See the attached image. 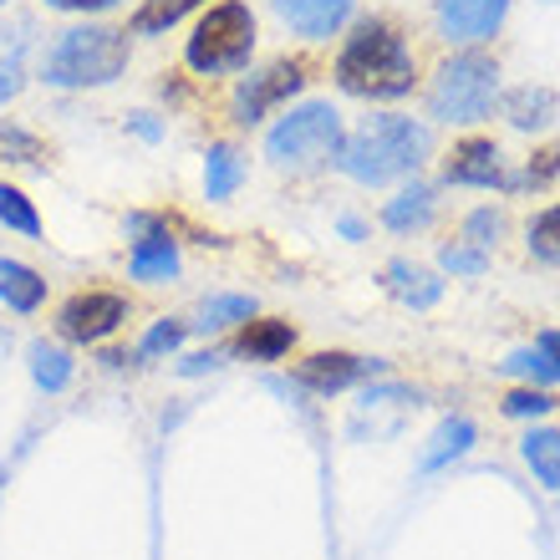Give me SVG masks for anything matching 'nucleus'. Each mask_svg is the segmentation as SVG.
I'll return each mask as SVG.
<instances>
[{"label": "nucleus", "instance_id": "nucleus-1", "mask_svg": "<svg viewBox=\"0 0 560 560\" xmlns=\"http://www.w3.org/2000/svg\"><path fill=\"white\" fill-rule=\"evenodd\" d=\"M337 88L347 97H368V103H398L418 88V57L402 42V31L383 15L357 21L352 36L337 51Z\"/></svg>", "mask_w": 560, "mask_h": 560}, {"label": "nucleus", "instance_id": "nucleus-2", "mask_svg": "<svg viewBox=\"0 0 560 560\" xmlns=\"http://www.w3.org/2000/svg\"><path fill=\"white\" fill-rule=\"evenodd\" d=\"M428 153H433V133L423 122L383 113V118H368L357 133H347L337 168L357 184H393V178L418 174Z\"/></svg>", "mask_w": 560, "mask_h": 560}, {"label": "nucleus", "instance_id": "nucleus-3", "mask_svg": "<svg viewBox=\"0 0 560 560\" xmlns=\"http://www.w3.org/2000/svg\"><path fill=\"white\" fill-rule=\"evenodd\" d=\"M128 57H133L128 31L103 26V21L72 26V31H61L57 42H51V51L42 57V82L57 92L113 88V82L128 72Z\"/></svg>", "mask_w": 560, "mask_h": 560}, {"label": "nucleus", "instance_id": "nucleus-4", "mask_svg": "<svg viewBox=\"0 0 560 560\" xmlns=\"http://www.w3.org/2000/svg\"><path fill=\"white\" fill-rule=\"evenodd\" d=\"M347 143V128H341V113L331 103H301L285 107L280 122L266 133V159L280 174H322L331 168Z\"/></svg>", "mask_w": 560, "mask_h": 560}, {"label": "nucleus", "instance_id": "nucleus-5", "mask_svg": "<svg viewBox=\"0 0 560 560\" xmlns=\"http://www.w3.org/2000/svg\"><path fill=\"white\" fill-rule=\"evenodd\" d=\"M260 26L245 0H209L194 36L184 42V61L199 77H240L255 57Z\"/></svg>", "mask_w": 560, "mask_h": 560}, {"label": "nucleus", "instance_id": "nucleus-6", "mask_svg": "<svg viewBox=\"0 0 560 560\" xmlns=\"http://www.w3.org/2000/svg\"><path fill=\"white\" fill-rule=\"evenodd\" d=\"M494 97H500V61L485 51H458L428 82V118L469 128L494 113Z\"/></svg>", "mask_w": 560, "mask_h": 560}, {"label": "nucleus", "instance_id": "nucleus-7", "mask_svg": "<svg viewBox=\"0 0 560 560\" xmlns=\"http://www.w3.org/2000/svg\"><path fill=\"white\" fill-rule=\"evenodd\" d=\"M133 306L118 291H77L57 306V337L72 347H103L107 337H118L128 326Z\"/></svg>", "mask_w": 560, "mask_h": 560}, {"label": "nucleus", "instance_id": "nucleus-8", "mask_svg": "<svg viewBox=\"0 0 560 560\" xmlns=\"http://www.w3.org/2000/svg\"><path fill=\"white\" fill-rule=\"evenodd\" d=\"M311 82V67L301 57H276L270 67L250 72L245 82L235 88V122L240 128H255V122H266L276 107H285L295 92Z\"/></svg>", "mask_w": 560, "mask_h": 560}, {"label": "nucleus", "instance_id": "nucleus-9", "mask_svg": "<svg viewBox=\"0 0 560 560\" xmlns=\"http://www.w3.org/2000/svg\"><path fill=\"white\" fill-rule=\"evenodd\" d=\"M128 235H133V250H128V276L143 280V285H163V280L178 276V240L168 230L163 214H128Z\"/></svg>", "mask_w": 560, "mask_h": 560}, {"label": "nucleus", "instance_id": "nucleus-10", "mask_svg": "<svg viewBox=\"0 0 560 560\" xmlns=\"http://www.w3.org/2000/svg\"><path fill=\"white\" fill-rule=\"evenodd\" d=\"M443 184H454V189H510L500 143L494 138H464V143H454L448 159H443Z\"/></svg>", "mask_w": 560, "mask_h": 560}, {"label": "nucleus", "instance_id": "nucleus-11", "mask_svg": "<svg viewBox=\"0 0 560 560\" xmlns=\"http://www.w3.org/2000/svg\"><path fill=\"white\" fill-rule=\"evenodd\" d=\"M383 372V362L377 357H357V352H311L295 362V383L311 387V393H322V398H331V393H347V387L368 383V377H377Z\"/></svg>", "mask_w": 560, "mask_h": 560}, {"label": "nucleus", "instance_id": "nucleus-12", "mask_svg": "<svg viewBox=\"0 0 560 560\" xmlns=\"http://www.w3.org/2000/svg\"><path fill=\"white\" fill-rule=\"evenodd\" d=\"M433 15H439V31L448 36V42L479 46V42H489V36L504 26L510 0H439Z\"/></svg>", "mask_w": 560, "mask_h": 560}, {"label": "nucleus", "instance_id": "nucleus-13", "mask_svg": "<svg viewBox=\"0 0 560 560\" xmlns=\"http://www.w3.org/2000/svg\"><path fill=\"white\" fill-rule=\"evenodd\" d=\"M276 15L295 36H306V42H326V36H337L347 21H352L357 0H270Z\"/></svg>", "mask_w": 560, "mask_h": 560}, {"label": "nucleus", "instance_id": "nucleus-14", "mask_svg": "<svg viewBox=\"0 0 560 560\" xmlns=\"http://www.w3.org/2000/svg\"><path fill=\"white\" fill-rule=\"evenodd\" d=\"M295 347V326L280 322V316H250V322L235 331V347L230 352L240 362H280V357H291Z\"/></svg>", "mask_w": 560, "mask_h": 560}, {"label": "nucleus", "instance_id": "nucleus-15", "mask_svg": "<svg viewBox=\"0 0 560 560\" xmlns=\"http://www.w3.org/2000/svg\"><path fill=\"white\" fill-rule=\"evenodd\" d=\"M383 285H387V295L402 301L408 311H433L443 301V280L433 276V270L413 266V260H387Z\"/></svg>", "mask_w": 560, "mask_h": 560}, {"label": "nucleus", "instance_id": "nucleus-16", "mask_svg": "<svg viewBox=\"0 0 560 560\" xmlns=\"http://www.w3.org/2000/svg\"><path fill=\"white\" fill-rule=\"evenodd\" d=\"M0 306L15 316H36L46 306V276L15 255H0Z\"/></svg>", "mask_w": 560, "mask_h": 560}, {"label": "nucleus", "instance_id": "nucleus-17", "mask_svg": "<svg viewBox=\"0 0 560 560\" xmlns=\"http://www.w3.org/2000/svg\"><path fill=\"white\" fill-rule=\"evenodd\" d=\"M250 174V163L240 153L235 143H209L205 153V199L209 205H224V199H235L240 184Z\"/></svg>", "mask_w": 560, "mask_h": 560}, {"label": "nucleus", "instance_id": "nucleus-18", "mask_svg": "<svg viewBox=\"0 0 560 560\" xmlns=\"http://www.w3.org/2000/svg\"><path fill=\"white\" fill-rule=\"evenodd\" d=\"M433 209H439V194L428 189V184H408L387 199L383 209V224L393 235H413V230H428L433 224Z\"/></svg>", "mask_w": 560, "mask_h": 560}, {"label": "nucleus", "instance_id": "nucleus-19", "mask_svg": "<svg viewBox=\"0 0 560 560\" xmlns=\"http://www.w3.org/2000/svg\"><path fill=\"white\" fill-rule=\"evenodd\" d=\"M474 439H479V428H474L469 418H443V423L433 428V439H428V448L418 454V469H423V474H439L443 464H454V458L469 454Z\"/></svg>", "mask_w": 560, "mask_h": 560}, {"label": "nucleus", "instance_id": "nucleus-20", "mask_svg": "<svg viewBox=\"0 0 560 560\" xmlns=\"http://www.w3.org/2000/svg\"><path fill=\"white\" fill-rule=\"evenodd\" d=\"M26 368H31V383L42 393H67L77 377V362L61 341H31L26 347Z\"/></svg>", "mask_w": 560, "mask_h": 560}, {"label": "nucleus", "instance_id": "nucleus-21", "mask_svg": "<svg viewBox=\"0 0 560 560\" xmlns=\"http://www.w3.org/2000/svg\"><path fill=\"white\" fill-rule=\"evenodd\" d=\"M255 316V295H240V291H214L199 301V316H194V331H230V326H245Z\"/></svg>", "mask_w": 560, "mask_h": 560}, {"label": "nucleus", "instance_id": "nucleus-22", "mask_svg": "<svg viewBox=\"0 0 560 560\" xmlns=\"http://www.w3.org/2000/svg\"><path fill=\"white\" fill-rule=\"evenodd\" d=\"M504 118H510V128H520V133H540V128L556 122V92L550 88H515L504 97Z\"/></svg>", "mask_w": 560, "mask_h": 560}, {"label": "nucleus", "instance_id": "nucleus-23", "mask_svg": "<svg viewBox=\"0 0 560 560\" xmlns=\"http://www.w3.org/2000/svg\"><path fill=\"white\" fill-rule=\"evenodd\" d=\"M520 458L530 464V474L540 485L560 494V428H530L520 439Z\"/></svg>", "mask_w": 560, "mask_h": 560}, {"label": "nucleus", "instance_id": "nucleus-24", "mask_svg": "<svg viewBox=\"0 0 560 560\" xmlns=\"http://www.w3.org/2000/svg\"><path fill=\"white\" fill-rule=\"evenodd\" d=\"M209 0H143L133 11V36H168L184 15L205 11Z\"/></svg>", "mask_w": 560, "mask_h": 560}, {"label": "nucleus", "instance_id": "nucleus-25", "mask_svg": "<svg viewBox=\"0 0 560 560\" xmlns=\"http://www.w3.org/2000/svg\"><path fill=\"white\" fill-rule=\"evenodd\" d=\"M0 224L15 230V235L26 240H42V214H36V199L26 189H15V184H0Z\"/></svg>", "mask_w": 560, "mask_h": 560}, {"label": "nucleus", "instance_id": "nucleus-26", "mask_svg": "<svg viewBox=\"0 0 560 560\" xmlns=\"http://www.w3.org/2000/svg\"><path fill=\"white\" fill-rule=\"evenodd\" d=\"M500 372H510V377H525L530 387H550V383H560V372H556V362H550L540 347H520V352H510L500 362Z\"/></svg>", "mask_w": 560, "mask_h": 560}, {"label": "nucleus", "instance_id": "nucleus-27", "mask_svg": "<svg viewBox=\"0 0 560 560\" xmlns=\"http://www.w3.org/2000/svg\"><path fill=\"white\" fill-rule=\"evenodd\" d=\"M525 240H530V255H535V260L560 266V205L540 209V214L530 220V230H525Z\"/></svg>", "mask_w": 560, "mask_h": 560}, {"label": "nucleus", "instance_id": "nucleus-28", "mask_svg": "<svg viewBox=\"0 0 560 560\" xmlns=\"http://www.w3.org/2000/svg\"><path fill=\"white\" fill-rule=\"evenodd\" d=\"M184 337H189V322L159 316V322L143 331V341H138V357H143V362H153V357H174L178 347H184Z\"/></svg>", "mask_w": 560, "mask_h": 560}, {"label": "nucleus", "instance_id": "nucleus-29", "mask_svg": "<svg viewBox=\"0 0 560 560\" xmlns=\"http://www.w3.org/2000/svg\"><path fill=\"white\" fill-rule=\"evenodd\" d=\"M0 159L5 163H42L46 159V143L31 128H21V122H0Z\"/></svg>", "mask_w": 560, "mask_h": 560}, {"label": "nucleus", "instance_id": "nucleus-30", "mask_svg": "<svg viewBox=\"0 0 560 560\" xmlns=\"http://www.w3.org/2000/svg\"><path fill=\"white\" fill-rule=\"evenodd\" d=\"M556 178H560V143H550V148H535L525 174H510V189H546Z\"/></svg>", "mask_w": 560, "mask_h": 560}, {"label": "nucleus", "instance_id": "nucleus-31", "mask_svg": "<svg viewBox=\"0 0 560 560\" xmlns=\"http://www.w3.org/2000/svg\"><path fill=\"white\" fill-rule=\"evenodd\" d=\"M504 240V214L500 209H474L469 220H464V245L474 250H494Z\"/></svg>", "mask_w": 560, "mask_h": 560}, {"label": "nucleus", "instance_id": "nucleus-32", "mask_svg": "<svg viewBox=\"0 0 560 560\" xmlns=\"http://www.w3.org/2000/svg\"><path fill=\"white\" fill-rule=\"evenodd\" d=\"M500 408H504V418H546L556 408V398H550L546 387H515Z\"/></svg>", "mask_w": 560, "mask_h": 560}, {"label": "nucleus", "instance_id": "nucleus-33", "mask_svg": "<svg viewBox=\"0 0 560 560\" xmlns=\"http://www.w3.org/2000/svg\"><path fill=\"white\" fill-rule=\"evenodd\" d=\"M439 266L454 270V276H485V250H474V245H443L439 250Z\"/></svg>", "mask_w": 560, "mask_h": 560}, {"label": "nucleus", "instance_id": "nucleus-34", "mask_svg": "<svg viewBox=\"0 0 560 560\" xmlns=\"http://www.w3.org/2000/svg\"><path fill=\"white\" fill-rule=\"evenodd\" d=\"M21 88H26V61H21V51H5L0 57V107L15 103Z\"/></svg>", "mask_w": 560, "mask_h": 560}, {"label": "nucleus", "instance_id": "nucleus-35", "mask_svg": "<svg viewBox=\"0 0 560 560\" xmlns=\"http://www.w3.org/2000/svg\"><path fill=\"white\" fill-rule=\"evenodd\" d=\"M122 0H46V11H67V15H97V11H113Z\"/></svg>", "mask_w": 560, "mask_h": 560}, {"label": "nucleus", "instance_id": "nucleus-36", "mask_svg": "<svg viewBox=\"0 0 560 560\" xmlns=\"http://www.w3.org/2000/svg\"><path fill=\"white\" fill-rule=\"evenodd\" d=\"M214 368H224L220 352H194V357H184V362H178V372H184V377H205V372H214Z\"/></svg>", "mask_w": 560, "mask_h": 560}, {"label": "nucleus", "instance_id": "nucleus-37", "mask_svg": "<svg viewBox=\"0 0 560 560\" xmlns=\"http://www.w3.org/2000/svg\"><path fill=\"white\" fill-rule=\"evenodd\" d=\"M128 128H133L143 143H159V138H163V122L153 118V113H133V118H128Z\"/></svg>", "mask_w": 560, "mask_h": 560}, {"label": "nucleus", "instance_id": "nucleus-38", "mask_svg": "<svg viewBox=\"0 0 560 560\" xmlns=\"http://www.w3.org/2000/svg\"><path fill=\"white\" fill-rule=\"evenodd\" d=\"M535 347H540V352L556 362V372H560V331H540V337H535Z\"/></svg>", "mask_w": 560, "mask_h": 560}, {"label": "nucleus", "instance_id": "nucleus-39", "mask_svg": "<svg viewBox=\"0 0 560 560\" xmlns=\"http://www.w3.org/2000/svg\"><path fill=\"white\" fill-rule=\"evenodd\" d=\"M341 235H347V240H362L368 230H362V220H352V214H347V220H341Z\"/></svg>", "mask_w": 560, "mask_h": 560}, {"label": "nucleus", "instance_id": "nucleus-40", "mask_svg": "<svg viewBox=\"0 0 560 560\" xmlns=\"http://www.w3.org/2000/svg\"><path fill=\"white\" fill-rule=\"evenodd\" d=\"M0 485H5V464H0Z\"/></svg>", "mask_w": 560, "mask_h": 560}, {"label": "nucleus", "instance_id": "nucleus-41", "mask_svg": "<svg viewBox=\"0 0 560 560\" xmlns=\"http://www.w3.org/2000/svg\"><path fill=\"white\" fill-rule=\"evenodd\" d=\"M5 5H11V0H0V11H5Z\"/></svg>", "mask_w": 560, "mask_h": 560}]
</instances>
